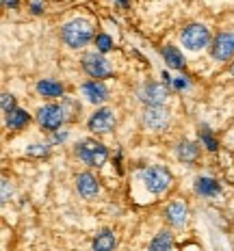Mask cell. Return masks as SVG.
<instances>
[{
  "mask_svg": "<svg viewBox=\"0 0 234 251\" xmlns=\"http://www.w3.org/2000/svg\"><path fill=\"white\" fill-rule=\"evenodd\" d=\"M63 41L70 48H82L87 46L93 37V28H91V22L85 18H76L72 22H67L63 26Z\"/></svg>",
  "mask_w": 234,
  "mask_h": 251,
  "instance_id": "cell-1",
  "label": "cell"
},
{
  "mask_svg": "<svg viewBox=\"0 0 234 251\" xmlns=\"http://www.w3.org/2000/svg\"><path fill=\"white\" fill-rule=\"evenodd\" d=\"M76 154L82 163H87L89 167H100V165L106 163V158H108L106 148H104L102 143H98V141H93V139L80 141V143L76 145Z\"/></svg>",
  "mask_w": 234,
  "mask_h": 251,
  "instance_id": "cell-2",
  "label": "cell"
},
{
  "mask_svg": "<svg viewBox=\"0 0 234 251\" xmlns=\"http://www.w3.org/2000/svg\"><path fill=\"white\" fill-rule=\"evenodd\" d=\"M141 177L150 193H163L171 184V174L163 167H148V169H143Z\"/></svg>",
  "mask_w": 234,
  "mask_h": 251,
  "instance_id": "cell-3",
  "label": "cell"
},
{
  "mask_svg": "<svg viewBox=\"0 0 234 251\" xmlns=\"http://www.w3.org/2000/svg\"><path fill=\"white\" fill-rule=\"evenodd\" d=\"M182 44L189 50H202L210 44V33L206 26L202 24H191L182 30Z\"/></svg>",
  "mask_w": 234,
  "mask_h": 251,
  "instance_id": "cell-4",
  "label": "cell"
},
{
  "mask_svg": "<svg viewBox=\"0 0 234 251\" xmlns=\"http://www.w3.org/2000/svg\"><path fill=\"white\" fill-rule=\"evenodd\" d=\"M63 119H65V111L59 104H46V106H41L37 111V122L44 126L46 130H50V132L59 130Z\"/></svg>",
  "mask_w": 234,
  "mask_h": 251,
  "instance_id": "cell-5",
  "label": "cell"
},
{
  "mask_svg": "<svg viewBox=\"0 0 234 251\" xmlns=\"http://www.w3.org/2000/svg\"><path fill=\"white\" fill-rule=\"evenodd\" d=\"M82 67L91 78H106L111 74V67H108L106 59L102 54H98V52H87L82 56Z\"/></svg>",
  "mask_w": 234,
  "mask_h": 251,
  "instance_id": "cell-6",
  "label": "cell"
},
{
  "mask_svg": "<svg viewBox=\"0 0 234 251\" xmlns=\"http://www.w3.org/2000/svg\"><path fill=\"white\" fill-rule=\"evenodd\" d=\"M210 54L217 61H228L234 54V33H219L210 46Z\"/></svg>",
  "mask_w": 234,
  "mask_h": 251,
  "instance_id": "cell-7",
  "label": "cell"
},
{
  "mask_svg": "<svg viewBox=\"0 0 234 251\" xmlns=\"http://www.w3.org/2000/svg\"><path fill=\"white\" fill-rule=\"evenodd\" d=\"M139 100L143 104H148V106H160V104L167 100V87L158 85V82H148L139 91Z\"/></svg>",
  "mask_w": 234,
  "mask_h": 251,
  "instance_id": "cell-8",
  "label": "cell"
},
{
  "mask_svg": "<svg viewBox=\"0 0 234 251\" xmlns=\"http://www.w3.org/2000/svg\"><path fill=\"white\" fill-rule=\"evenodd\" d=\"M143 124L150 130H165L169 124V113L163 106H148L143 113Z\"/></svg>",
  "mask_w": 234,
  "mask_h": 251,
  "instance_id": "cell-9",
  "label": "cell"
},
{
  "mask_svg": "<svg viewBox=\"0 0 234 251\" xmlns=\"http://www.w3.org/2000/svg\"><path fill=\"white\" fill-rule=\"evenodd\" d=\"M113 126H115V115L111 108H98V113H93L89 119V130L93 132H111Z\"/></svg>",
  "mask_w": 234,
  "mask_h": 251,
  "instance_id": "cell-10",
  "label": "cell"
},
{
  "mask_svg": "<svg viewBox=\"0 0 234 251\" xmlns=\"http://www.w3.org/2000/svg\"><path fill=\"white\" fill-rule=\"evenodd\" d=\"M82 93H85L87 100L93 104H102V102H106V98H108V89L98 80L85 82V85H82Z\"/></svg>",
  "mask_w": 234,
  "mask_h": 251,
  "instance_id": "cell-11",
  "label": "cell"
},
{
  "mask_svg": "<svg viewBox=\"0 0 234 251\" xmlns=\"http://www.w3.org/2000/svg\"><path fill=\"white\" fill-rule=\"evenodd\" d=\"M76 188H78V193H80L82 197L91 200V197L98 195V191H100V184H98V180L91 174H80V176L76 177Z\"/></svg>",
  "mask_w": 234,
  "mask_h": 251,
  "instance_id": "cell-12",
  "label": "cell"
},
{
  "mask_svg": "<svg viewBox=\"0 0 234 251\" xmlns=\"http://www.w3.org/2000/svg\"><path fill=\"white\" fill-rule=\"evenodd\" d=\"M186 206L184 203H180V201H174V203H169L167 206V221L171 223V226H176V227H180V226H184V221H186Z\"/></svg>",
  "mask_w": 234,
  "mask_h": 251,
  "instance_id": "cell-13",
  "label": "cell"
},
{
  "mask_svg": "<svg viewBox=\"0 0 234 251\" xmlns=\"http://www.w3.org/2000/svg\"><path fill=\"white\" fill-rule=\"evenodd\" d=\"M176 154H178V158L182 163H193V160H197V156H200V148L195 143H191V141H182V143H178V148H176Z\"/></svg>",
  "mask_w": 234,
  "mask_h": 251,
  "instance_id": "cell-14",
  "label": "cell"
},
{
  "mask_svg": "<svg viewBox=\"0 0 234 251\" xmlns=\"http://www.w3.org/2000/svg\"><path fill=\"white\" fill-rule=\"evenodd\" d=\"M115 234L111 229H102L100 234L93 240V251H113L115 249Z\"/></svg>",
  "mask_w": 234,
  "mask_h": 251,
  "instance_id": "cell-15",
  "label": "cell"
},
{
  "mask_svg": "<svg viewBox=\"0 0 234 251\" xmlns=\"http://www.w3.org/2000/svg\"><path fill=\"white\" fill-rule=\"evenodd\" d=\"M221 191L219 182H215L212 177H197L195 180V193L197 195H206V197H212Z\"/></svg>",
  "mask_w": 234,
  "mask_h": 251,
  "instance_id": "cell-16",
  "label": "cell"
},
{
  "mask_svg": "<svg viewBox=\"0 0 234 251\" xmlns=\"http://www.w3.org/2000/svg\"><path fill=\"white\" fill-rule=\"evenodd\" d=\"M150 251H174V238L169 232H158L154 236V240L150 243Z\"/></svg>",
  "mask_w": 234,
  "mask_h": 251,
  "instance_id": "cell-17",
  "label": "cell"
},
{
  "mask_svg": "<svg viewBox=\"0 0 234 251\" xmlns=\"http://www.w3.org/2000/svg\"><path fill=\"white\" fill-rule=\"evenodd\" d=\"M160 54H163L165 63H167L169 67H174V70H182V67H184V59H182V54L174 46H165V48L160 50Z\"/></svg>",
  "mask_w": 234,
  "mask_h": 251,
  "instance_id": "cell-18",
  "label": "cell"
},
{
  "mask_svg": "<svg viewBox=\"0 0 234 251\" xmlns=\"http://www.w3.org/2000/svg\"><path fill=\"white\" fill-rule=\"evenodd\" d=\"M37 91L44 98H59V96H63V85H59L54 80H41L37 82Z\"/></svg>",
  "mask_w": 234,
  "mask_h": 251,
  "instance_id": "cell-19",
  "label": "cell"
},
{
  "mask_svg": "<svg viewBox=\"0 0 234 251\" xmlns=\"http://www.w3.org/2000/svg\"><path fill=\"white\" fill-rule=\"evenodd\" d=\"M26 124H28V113L22 111V108H15V111L7 117V126H9L11 130H20V128H22V126H26Z\"/></svg>",
  "mask_w": 234,
  "mask_h": 251,
  "instance_id": "cell-20",
  "label": "cell"
},
{
  "mask_svg": "<svg viewBox=\"0 0 234 251\" xmlns=\"http://www.w3.org/2000/svg\"><path fill=\"white\" fill-rule=\"evenodd\" d=\"M200 137H202V143H204L210 151H215L217 148H219V145H217V141H215V137H212V134L208 132L206 128H204V130H200Z\"/></svg>",
  "mask_w": 234,
  "mask_h": 251,
  "instance_id": "cell-21",
  "label": "cell"
},
{
  "mask_svg": "<svg viewBox=\"0 0 234 251\" xmlns=\"http://www.w3.org/2000/svg\"><path fill=\"white\" fill-rule=\"evenodd\" d=\"M96 44H98V50H100V52H108V50L113 48V41H111L108 35H98Z\"/></svg>",
  "mask_w": 234,
  "mask_h": 251,
  "instance_id": "cell-22",
  "label": "cell"
},
{
  "mask_svg": "<svg viewBox=\"0 0 234 251\" xmlns=\"http://www.w3.org/2000/svg\"><path fill=\"white\" fill-rule=\"evenodd\" d=\"M2 111L7 113V115H11L15 111V100H13V96H9V93H2Z\"/></svg>",
  "mask_w": 234,
  "mask_h": 251,
  "instance_id": "cell-23",
  "label": "cell"
},
{
  "mask_svg": "<svg viewBox=\"0 0 234 251\" xmlns=\"http://www.w3.org/2000/svg\"><path fill=\"white\" fill-rule=\"evenodd\" d=\"M48 148L46 145H30L28 150H26V154L28 156H48Z\"/></svg>",
  "mask_w": 234,
  "mask_h": 251,
  "instance_id": "cell-24",
  "label": "cell"
},
{
  "mask_svg": "<svg viewBox=\"0 0 234 251\" xmlns=\"http://www.w3.org/2000/svg\"><path fill=\"white\" fill-rule=\"evenodd\" d=\"M174 87H176V89H186V87H189V80H184V78H176V80H174Z\"/></svg>",
  "mask_w": 234,
  "mask_h": 251,
  "instance_id": "cell-25",
  "label": "cell"
},
{
  "mask_svg": "<svg viewBox=\"0 0 234 251\" xmlns=\"http://www.w3.org/2000/svg\"><path fill=\"white\" fill-rule=\"evenodd\" d=\"M2 200H4V201L9 200V182H7V180L2 182Z\"/></svg>",
  "mask_w": 234,
  "mask_h": 251,
  "instance_id": "cell-26",
  "label": "cell"
},
{
  "mask_svg": "<svg viewBox=\"0 0 234 251\" xmlns=\"http://www.w3.org/2000/svg\"><path fill=\"white\" fill-rule=\"evenodd\" d=\"M65 137H67L65 130H63V132H56L54 134V143H61V141H65Z\"/></svg>",
  "mask_w": 234,
  "mask_h": 251,
  "instance_id": "cell-27",
  "label": "cell"
},
{
  "mask_svg": "<svg viewBox=\"0 0 234 251\" xmlns=\"http://www.w3.org/2000/svg\"><path fill=\"white\" fill-rule=\"evenodd\" d=\"M33 13H41V2L39 0H35L33 2Z\"/></svg>",
  "mask_w": 234,
  "mask_h": 251,
  "instance_id": "cell-28",
  "label": "cell"
},
{
  "mask_svg": "<svg viewBox=\"0 0 234 251\" xmlns=\"http://www.w3.org/2000/svg\"><path fill=\"white\" fill-rule=\"evenodd\" d=\"M2 2H4V7H18V0H2Z\"/></svg>",
  "mask_w": 234,
  "mask_h": 251,
  "instance_id": "cell-29",
  "label": "cell"
},
{
  "mask_svg": "<svg viewBox=\"0 0 234 251\" xmlns=\"http://www.w3.org/2000/svg\"><path fill=\"white\" fill-rule=\"evenodd\" d=\"M230 72H232V74H234V63H232V67H230Z\"/></svg>",
  "mask_w": 234,
  "mask_h": 251,
  "instance_id": "cell-30",
  "label": "cell"
}]
</instances>
